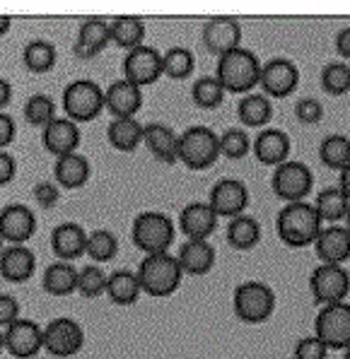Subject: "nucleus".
I'll list each match as a JSON object with an SVG mask.
<instances>
[{"label": "nucleus", "mask_w": 350, "mask_h": 359, "mask_svg": "<svg viewBox=\"0 0 350 359\" xmlns=\"http://www.w3.org/2000/svg\"><path fill=\"white\" fill-rule=\"evenodd\" d=\"M321 217L314 210V205L299 201V203H285V208L276 217V231L280 241L290 248H304L314 244L321 227Z\"/></svg>", "instance_id": "1"}, {"label": "nucleus", "mask_w": 350, "mask_h": 359, "mask_svg": "<svg viewBox=\"0 0 350 359\" xmlns=\"http://www.w3.org/2000/svg\"><path fill=\"white\" fill-rule=\"evenodd\" d=\"M215 80L222 85V90L232 95H252V90L261 80V60L249 48H235L218 58L215 68Z\"/></svg>", "instance_id": "2"}, {"label": "nucleus", "mask_w": 350, "mask_h": 359, "mask_svg": "<svg viewBox=\"0 0 350 359\" xmlns=\"http://www.w3.org/2000/svg\"><path fill=\"white\" fill-rule=\"evenodd\" d=\"M138 280H141V290L150 297H169L179 290L184 270H181L176 256L167 253H153L141 261L136 270Z\"/></svg>", "instance_id": "3"}, {"label": "nucleus", "mask_w": 350, "mask_h": 359, "mask_svg": "<svg viewBox=\"0 0 350 359\" xmlns=\"http://www.w3.org/2000/svg\"><path fill=\"white\" fill-rule=\"evenodd\" d=\"M174 234L176 231L171 217L164 212H157V210L141 212L133 219V227H131L133 244L141 248L145 256L169 251V246L174 244Z\"/></svg>", "instance_id": "4"}, {"label": "nucleus", "mask_w": 350, "mask_h": 359, "mask_svg": "<svg viewBox=\"0 0 350 359\" xmlns=\"http://www.w3.org/2000/svg\"><path fill=\"white\" fill-rule=\"evenodd\" d=\"M60 104H63V114L73 123H87V121L97 118L104 111V90L94 80L80 77L65 85L63 95H60Z\"/></svg>", "instance_id": "5"}, {"label": "nucleus", "mask_w": 350, "mask_h": 359, "mask_svg": "<svg viewBox=\"0 0 350 359\" xmlns=\"http://www.w3.org/2000/svg\"><path fill=\"white\" fill-rule=\"evenodd\" d=\"M232 309H235V316L244 323H264L276 311V292L266 283L247 280L237 285L232 294Z\"/></svg>", "instance_id": "6"}, {"label": "nucleus", "mask_w": 350, "mask_h": 359, "mask_svg": "<svg viewBox=\"0 0 350 359\" xmlns=\"http://www.w3.org/2000/svg\"><path fill=\"white\" fill-rule=\"evenodd\" d=\"M220 157V135L208 126H191L179 135V162L193 171L213 167Z\"/></svg>", "instance_id": "7"}, {"label": "nucleus", "mask_w": 350, "mask_h": 359, "mask_svg": "<svg viewBox=\"0 0 350 359\" xmlns=\"http://www.w3.org/2000/svg\"><path fill=\"white\" fill-rule=\"evenodd\" d=\"M271 189L278 198L285 203H299L312 193L314 189V174L304 162L297 159H287V162L278 164L273 176H271Z\"/></svg>", "instance_id": "8"}, {"label": "nucleus", "mask_w": 350, "mask_h": 359, "mask_svg": "<svg viewBox=\"0 0 350 359\" xmlns=\"http://www.w3.org/2000/svg\"><path fill=\"white\" fill-rule=\"evenodd\" d=\"M314 335L326 350H348L350 347V304L338 302L324 306L316 313Z\"/></svg>", "instance_id": "9"}, {"label": "nucleus", "mask_w": 350, "mask_h": 359, "mask_svg": "<svg viewBox=\"0 0 350 359\" xmlns=\"http://www.w3.org/2000/svg\"><path fill=\"white\" fill-rule=\"evenodd\" d=\"M85 345V330L70 316H58L44 325V350L58 359L77 355Z\"/></svg>", "instance_id": "10"}, {"label": "nucleus", "mask_w": 350, "mask_h": 359, "mask_svg": "<svg viewBox=\"0 0 350 359\" xmlns=\"http://www.w3.org/2000/svg\"><path fill=\"white\" fill-rule=\"evenodd\" d=\"M309 290H312V294H314V302L321 304V306L346 302V297L350 292V273L343 265L321 263L319 268H314L312 275H309Z\"/></svg>", "instance_id": "11"}, {"label": "nucleus", "mask_w": 350, "mask_h": 359, "mask_svg": "<svg viewBox=\"0 0 350 359\" xmlns=\"http://www.w3.org/2000/svg\"><path fill=\"white\" fill-rule=\"evenodd\" d=\"M162 77V53L155 46H136L126 51L124 58V80L136 87H150Z\"/></svg>", "instance_id": "12"}, {"label": "nucleus", "mask_w": 350, "mask_h": 359, "mask_svg": "<svg viewBox=\"0 0 350 359\" xmlns=\"http://www.w3.org/2000/svg\"><path fill=\"white\" fill-rule=\"evenodd\" d=\"M261 90L266 97L283 99L290 97L299 85V70L290 58H271L266 65H261Z\"/></svg>", "instance_id": "13"}, {"label": "nucleus", "mask_w": 350, "mask_h": 359, "mask_svg": "<svg viewBox=\"0 0 350 359\" xmlns=\"http://www.w3.org/2000/svg\"><path fill=\"white\" fill-rule=\"evenodd\" d=\"M208 205L218 217H240L249 208V189L240 179H220L208 193Z\"/></svg>", "instance_id": "14"}, {"label": "nucleus", "mask_w": 350, "mask_h": 359, "mask_svg": "<svg viewBox=\"0 0 350 359\" xmlns=\"http://www.w3.org/2000/svg\"><path fill=\"white\" fill-rule=\"evenodd\" d=\"M5 333V350L18 359H32L44 350V328H39L32 318H18L10 323Z\"/></svg>", "instance_id": "15"}, {"label": "nucleus", "mask_w": 350, "mask_h": 359, "mask_svg": "<svg viewBox=\"0 0 350 359\" xmlns=\"http://www.w3.org/2000/svg\"><path fill=\"white\" fill-rule=\"evenodd\" d=\"M37 231V215L32 208L22 205V203H13L0 210V236L8 241L10 246H25Z\"/></svg>", "instance_id": "16"}, {"label": "nucleus", "mask_w": 350, "mask_h": 359, "mask_svg": "<svg viewBox=\"0 0 350 359\" xmlns=\"http://www.w3.org/2000/svg\"><path fill=\"white\" fill-rule=\"evenodd\" d=\"M201 36L205 48L220 58L242 46V25L232 18H213L203 25Z\"/></svg>", "instance_id": "17"}, {"label": "nucleus", "mask_w": 350, "mask_h": 359, "mask_svg": "<svg viewBox=\"0 0 350 359\" xmlns=\"http://www.w3.org/2000/svg\"><path fill=\"white\" fill-rule=\"evenodd\" d=\"M104 109L114 118H136L143 109V90L121 77L104 90Z\"/></svg>", "instance_id": "18"}, {"label": "nucleus", "mask_w": 350, "mask_h": 359, "mask_svg": "<svg viewBox=\"0 0 350 359\" xmlns=\"http://www.w3.org/2000/svg\"><path fill=\"white\" fill-rule=\"evenodd\" d=\"M80 128H77V123L73 121H68L65 116H58V118H53L51 123L46 126V128H41V142L44 147H46L48 152L56 154V159L58 157H65V154H73L77 152V147H80Z\"/></svg>", "instance_id": "19"}, {"label": "nucleus", "mask_w": 350, "mask_h": 359, "mask_svg": "<svg viewBox=\"0 0 350 359\" xmlns=\"http://www.w3.org/2000/svg\"><path fill=\"white\" fill-rule=\"evenodd\" d=\"M51 251L58 261L73 263L87 253V231L77 222H60L51 231Z\"/></svg>", "instance_id": "20"}, {"label": "nucleus", "mask_w": 350, "mask_h": 359, "mask_svg": "<svg viewBox=\"0 0 350 359\" xmlns=\"http://www.w3.org/2000/svg\"><path fill=\"white\" fill-rule=\"evenodd\" d=\"M218 227V215L208 205V201H196L184 205L179 212V229L188 239H210V234Z\"/></svg>", "instance_id": "21"}, {"label": "nucleus", "mask_w": 350, "mask_h": 359, "mask_svg": "<svg viewBox=\"0 0 350 359\" xmlns=\"http://www.w3.org/2000/svg\"><path fill=\"white\" fill-rule=\"evenodd\" d=\"M314 251L321 263L343 265L350 261V231L346 227H338V224L321 229L314 241Z\"/></svg>", "instance_id": "22"}, {"label": "nucleus", "mask_w": 350, "mask_h": 359, "mask_svg": "<svg viewBox=\"0 0 350 359\" xmlns=\"http://www.w3.org/2000/svg\"><path fill=\"white\" fill-rule=\"evenodd\" d=\"M37 258L27 246H8L0 253V278L5 283L22 285L34 278Z\"/></svg>", "instance_id": "23"}, {"label": "nucleus", "mask_w": 350, "mask_h": 359, "mask_svg": "<svg viewBox=\"0 0 350 359\" xmlns=\"http://www.w3.org/2000/svg\"><path fill=\"white\" fill-rule=\"evenodd\" d=\"M254 157L266 167H278V164L290 159V137L280 128H266L261 130L252 142Z\"/></svg>", "instance_id": "24"}, {"label": "nucleus", "mask_w": 350, "mask_h": 359, "mask_svg": "<svg viewBox=\"0 0 350 359\" xmlns=\"http://www.w3.org/2000/svg\"><path fill=\"white\" fill-rule=\"evenodd\" d=\"M111 43V32L107 20H85L77 29L73 53L82 60H90L104 51Z\"/></svg>", "instance_id": "25"}, {"label": "nucleus", "mask_w": 350, "mask_h": 359, "mask_svg": "<svg viewBox=\"0 0 350 359\" xmlns=\"http://www.w3.org/2000/svg\"><path fill=\"white\" fill-rule=\"evenodd\" d=\"M143 142L148 145L150 154L162 164L179 162V135L167 123H145Z\"/></svg>", "instance_id": "26"}, {"label": "nucleus", "mask_w": 350, "mask_h": 359, "mask_svg": "<svg viewBox=\"0 0 350 359\" xmlns=\"http://www.w3.org/2000/svg\"><path fill=\"white\" fill-rule=\"evenodd\" d=\"M215 248L205 239H188L181 244L176 261H179L181 270L188 275H208L215 265Z\"/></svg>", "instance_id": "27"}, {"label": "nucleus", "mask_w": 350, "mask_h": 359, "mask_svg": "<svg viewBox=\"0 0 350 359\" xmlns=\"http://www.w3.org/2000/svg\"><path fill=\"white\" fill-rule=\"evenodd\" d=\"M92 167H90V159L85 154H65V157H58L53 164V176L58 181V189H82V186L90 181Z\"/></svg>", "instance_id": "28"}, {"label": "nucleus", "mask_w": 350, "mask_h": 359, "mask_svg": "<svg viewBox=\"0 0 350 359\" xmlns=\"http://www.w3.org/2000/svg\"><path fill=\"white\" fill-rule=\"evenodd\" d=\"M143 130L145 126L138 118H111L107 126V140L119 152H136L143 142Z\"/></svg>", "instance_id": "29"}, {"label": "nucleus", "mask_w": 350, "mask_h": 359, "mask_svg": "<svg viewBox=\"0 0 350 359\" xmlns=\"http://www.w3.org/2000/svg\"><path fill=\"white\" fill-rule=\"evenodd\" d=\"M141 280H138L136 270H114L107 280V297L116 306H131L141 299Z\"/></svg>", "instance_id": "30"}, {"label": "nucleus", "mask_w": 350, "mask_h": 359, "mask_svg": "<svg viewBox=\"0 0 350 359\" xmlns=\"http://www.w3.org/2000/svg\"><path fill=\"white\" fill-rule=\"evenodd\" d=\"M44 290L53 297H68L77 290V268L73 263L56 261L44 270Z\"/></svg>", "instance_id": "31"}, {"label": "nucleus", "mask_w": 350, "mask_h": 359, "mask_svg": "<svg viewBox=\"0 0 350 359\" xmlns=\"http://www.w3.org/2000/svg\"><path fill=\"white\" fill-rule=\"evenodd\" d=\"M261 241V224L257 217L252 215H240V217H232L227 224V244L237 251H252Z\"/></svg>", "instance_id": "32"}, {"label": "nucleus", "mask_w": 350, "mask_h": 359, "mask_svg": "<svg viewBox=\"0 0 350 359\" xmlns=\"http://www.w3.org/2000/svg\"><path fill=\"white\" fill-rule=\"evenodd\" d=\"M22 63L30 73L44 75L56 65V46L46 39H32L22 48Z\"/></svg>", "instance_id": "33"}, {"label": "nucleus", "mask_w": 350, "mask_h": 359, "mask_svg": "<svg viewBox=\"0 0 350 359\" xmlns=\"http://www.w3.org/2000/svg\"><path fill=\"white\" fill-rule=\"evenodd\" d=\"M109 32H111V43L131 51V48H136V46H143L145 22L131 18V15H124V18H116L114 22H109Z\"/></svg>", "instance_id": "34"}, {"label": "nucleus", "mask_w": 350, "mask_h": 359, "mask_svg": "<svg viewBox=\"0 0 350 359\" xmlns=\"http://www.w3.org/2000/svg\"><path fill=\"white\" fill-rule=\"evenodd\" d=\"M237 116L247 128H261L271 121L273 116V107H271V99L266 95H244L237 104Z\"/></svg>", "instance_id": "35"}, {"label": "nucleus", "mask_w": 350, "mask_h": 359, "mask_svg": "<svg viewBox=\"0 0 350 359\" xmlns=\"http://www.w3.org/2000/svg\"><path fill=\"white\" fill-rule=\"evenodd\" d=\"M319 159L324 162V167L329 169H338L350 164V140L341 133H333V135H326L324 140L319 142Z\"/></svg>", "instance_id": "36"}, {"label": "nucleus", "mask_w": 350, "mask_h": 359, "mask_svg": "<svg viewBox=\"0 0 350 359\" xmlns=\"http://www.w3.org/2000/svg\"><path fill=\"white\" fill-rule=\"evenodd\" d=\"M350 201L341 193V189H324L316 196L314 210L319 212L321 222H341L346 219Z\"/></svg>", "instance_id": "37"}, {"label": "nucleus", "mask_w": 350, "mask_h": 359, "mask_svg": "<svg viewBox=\"0 0 350 359\" xmlns=\"http://www.w3.org/2000/svg\"><path fill=\"white\" fill-rule=\"evenodd\" d=\"M196 68V58L193 51L186 46H171L162 53V75L171 80H186Z\"/></svg>", "instance_id": "38"}, {"label": "nucleus", "mask_w": 350, "mask_h": 359, "mask_svg": "<svg viewBox=\"0 0 350 359\" xmlns=\"http://www.w3.org/2000/svg\"><path fill=\"white\" fill-rule=\"evenodd\" d=\"M321 90L331 97H343L350 92V65L333 60L321 68Z\"/></svg>", "instance_id": "39"}, {"label": "nucleus", "mask_w": 350, "mask_h": 359, "mask_svg": "<svg viewBox=\"0 0 350 359\" xmlns=\"http://www.w3.org/2000/svg\"><path fill=\"white\" fill-rule=\"evenodd\" d=\"M107 280L109 275L104 273L99 265H85L77 270V294L85 299H97V297L107 294Z\"/></svg>", "instance_id": "40"}, {"label": "nucleus", "mask_w": 350, "mask_h": 359, "mask_svg": "<svg viewBox=\"0 0 350 359\" xmlns=\"http://www.w3.org/2000/svg\"><path fill=\"white\" fill-rule=\"evenodd\" d=\"M191 99H193V104L201 109H218L222 104V99H225V90H222V85L215 80V75H205L193 82Z\"/></svg>", "instance_id": "41"}, {"label": "nucleus", "mask_w": 350, "mask_h": 359, "mask_svg": "<svg viewBox=\"0 0 350 359\" xmlns=\"http://www.w3.org/2000/svg\"><path fill=\"white\" fill-rule=\"evenodd\" d=\"M25 118L30 126H37V128H46L56 116V102L48 95H32L25 102Z\"/></svg>", "instance_id": "42"}, {"label": "nucleus", "mask_w": 350, "mask_h": 359, "mask_svg": "<svg viewBox=\"0 0 350 359\" xmlns=\"http://www.w3.org/2000/svg\"><path fill=\"white\" fill-rule=\"evenodd\" d=\"M119 251V241L109 229H97L92 234H87V256L94 263H107L116 256Z\"/></svg>", "instance_id": "43"}, {"label": "nucleus", "mask_w": 350, "mask_h": 359, "mask_svg": "<svg viewBox=\"0 0 350 359\" xmlns=\"http://www.w3.org/2000/svg\"><path fill=\"white\" fill-rule=\"evenodd\" d=\"M252 150V137L242 128H227L220 135V154L230 159H242Z\"/></svg>", "instance_id": "44"}, {"label": "nucleus", "mask_w": 350, "mask_h": 359, "mask_svg": "<svg viewBox=\"0 0 350 359\" xmlns=\"http://www.w3.org/2000/svg\"><path fill=\"white\" fill-rule=\"evenodd\" d=\"M295 116L299 123H319L321 116H324V107H321L319 99L314 97H302L299 102L295 104Z\"/></svg>", "instance_id": "45"}, {"label": "nucleus", "mask_w": 350, "mask_h": 359, "mask_svg": "<svg viewBox=\"0 0 350 359\" xmlns=\"http://www.w3.org/2000/svg\"><path fill=\"white\" fill-rule=\"evenodd\" d=\"M329 350L316 335H307V338H299L295 345V359H326Z\"/></svg>", "instance_id": "46"}, {"label": "nucleus", "mask_w": 350, "mask_h": 359, "mask_svg": "<svg viewBox=\"0 0 350 359\" xmlns=\"http://www.w3.org/2000/svg\"><path fill=\"white\" fill-rule=\"evenodd\" d=\"M34 201L39 203V208H53L60 201V189L53 181H39L34 186Z\"/></svg>", "instance_id": "47"}, {"label": "nucleus", "mask_w": 350, "mask_h": 359, "mask_svg": "<svg viewBox=\"0 0 350 359\" xmlns=\"http://www.w3.org/2000/svg\"><path fill=\"white\" fill-rule=\"evenodd\" d=\"M20 318V302L13 294H0V328H8Z\"/></svg>", "instance_id": "48"}, {"label": "nucleus", "mask_w": 350, "mask_h": 359, "mask_svg": "<svg viewBox=\"0 0 350 359\" xmlns=\"http://www.w3.org/2000/svg\"><path fill=\"white\" fill-rule=\"evenodd\" d=\"M18 174V162L10 152L0 150V186H8Z\"/></svg>", "instance_id": "49"}, {"label": "nucleus", "mask_w": 350, "mask_h": 359, "mask_svg": "<svg viewBox=\"0 0 350 359\" xmlns=\"http://www.w3.org/2000/svg\"><path fill=\"white\" fill-rule=\"evenodd\" d=\"M13 140H15V121H13V116L0 111V150H5V147H8Z\"/></svg>", "instance_id": "50"}, {"label": "nucleus", "mask_w": 350, "mask_h": 359, "mask_svg": "<svg viewBox=\"0 0 350 359\" xmlns=\"http://www.w3.org/2000/svg\"><path fill=\"white\" fill-rule=\"evenodd\" d=\"M336 51L341 58L350 60V27H343V29L336 34Z\"/></svg>", "instance_id": "51"}, {"label": "nucleus", "mask_w": 350, "mask_h": 359, "mask_svg": "<svg viewBox=\"0 0 350 359\" xmlns=\"http://www.w3.org/2000/svg\"><path fill=\"white\" fill-rule=\"evenodd\" d=\"M10 99H13V85H10L5 77H0V111L8 107Z\"/></svg>", "instance_id": "52"}, {"label": "nucleus", "mask_w": 350, "mask_h": 359, "mask_svg": "<svg viewBox=\"0 0 350 359\" xmlns=\"http://www.w3.org/2000/svg\"><path fill=\"white\" fill-rule=\"evenodd\" d=\"M338 189H341L343 196L350 201V164L341 169V181H338Z\"/></svg>", "instance_id": "53"}, {"label": "nucleus", "mask_w": 350, "mask_h": 359, "mask_svg": "<svg viewBox=\"0 0 350 359\" xmlns=\"http://www.w3.org/2000/svg\"><path fill=\"white\" fill-rule=\"evenodd\" d=\"M10 27H13V20L8 18V15H0V36H5L10 32Z\"/></svg>", "instance_id": "54"}, {"label": "nucleus", "mask_w": 350, "mask_h": 359, "mask_svg": "<svg viewBox=\"0 0 350 359\" xmlns=\"http://www.w3.org/2000/svg\"><path fill=\"white\" fill-rule=\"evenodd\" d=\"M5 350V333H3V328H0V352Z\"/></svg>", "instance_id": "55"}, {"label": "nucleus", "mask_w": 350, "mask_h": 359, "mask_svg": "<svg viewBox=\"0 0 350 359\" xmlns=\"http://www.w3.org/2000/svg\"><path fill=\"white\" fill-rule=\"evenodd\" d=\"M346 222H348V224H346V229L350 231V208H348V215H346Z\"/></svg>", "instance_id": "56"}, {"label": "nucleus", "mask_w": 350, "mask_h": 359, "mask_svg": "<svg viewBox=\"0 0 350 359\" xmlns=\"http://www.w3.org/2000/svg\"><path fill=\"white\" fill-rule=\"evenodd\" d=\"M343 352H346V355H343V359H350V347H348V350H343Z\"/></svg>", "instance_id": "57"}, {"label": "nucleus", "mask_w": 350, "mask_h": 359, "mask_svg": "<svg viewBox=\"0 0 350 359\" xmlns=\"http://www.w3.org/2000/svg\"><path fill=\"white\" fill-rule=\"evenodd\" d=\"M3 244H5V241H3V236H0V253H3V248H5Z\"/></svg>", "instance_id": "58"}, {"label": "nucleus", "mask_w": 350, "mask_h": 359, "mask_svg": "<svg viewBox=\"0 0 350 359\" xmlns=\"http://www.w3.org/2000/svg\"><path fill=\"white\" fill-rule=\"evenodd\" d=\"M0 359H3V357H0Z\"/></svg>", "instance_id": "59"}]
</instances>
